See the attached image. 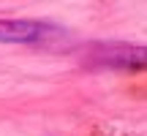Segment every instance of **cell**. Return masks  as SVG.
I'll use <instances>...</instances> for the list:
<instances>
[{"instance_id": "cell-1", "label": "cell", "mask_w": 147, "mask_h": 136, "mask_svg": "<svg viewBox=\"0 0 147 136\" xmlns=\"http://www.w3.org/2000/svg\"><path fill=\"white\" fill-rule=\"evenodd\" d=\"M68 38L63 27L41 19H0V44H55Z\"/></svg>"}, {"instance_id": "cell-2", "label": "cell", "mask_w": 147, "mask_h": 136, "mask_svg": "<svg viewBox=\"0 0 147 136\" xmlns=\"http://www.w3.org/2000/svg\"><path fill=\"white\" fill-rule=\"evenodd\" d=\"M98 63L101 65H112V68H142L144 65V49L142 46H112V49H101Z\"/></svg>"}]
</instances>
